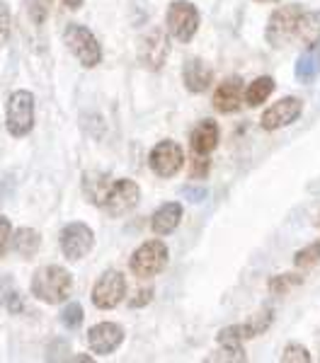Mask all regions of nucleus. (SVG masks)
Returning a JSON list of instances; mask_svg holds the SVG:
<instances>
[{"mask_svg":"<svg viewBox=\"0 0 320 363\" xmlns=\"http://www.w3.org/2000/svg\"><path fill=\"white\" fill-rule=\"evenodd\" d=\"M32 296L49 306H58V303L68 301L73 294V277L58 264H46L37 269L32 277Z\"/></svg>","mask_w":320,"mask_h":363,"instance_id":"nucleus-1","label":"nucleus"},{"mask_svg":"<svg viewBox=\"0 0 320 363\" xmlns=\"http://www.w3.org/2000/svg\"><path fill=\"white\" fill-rule=\"evenodd\" d=\"M170 262V250L162 240H148L141 247L133 250L131 259H129V269L133 272V277L138 279H153L158 277L162 269Z\"/></svg>","mask_w":320,"mask_h":363,"instance_id":"nucleus-2","label":"nucleus"},{"mask_svg":"<svg viewBox=\"0 0 320 363\" xmlns=\"http://www.w3.org/2000/svg\"><path fill=\"white\" fill-rule=\"evenodd\" d=\"M63 42H66L68 51L83 63L85 68H95L102 61V46L97 42V37L87 27L71 22L63 32Z\"/></svg>","mask_w":320,"mask_h":363,"instance_id":"nucleus-3","label":"nucleus"},{"mask_svg":"<svg viewBox=\"0 0 320 363\" xmlns=\"http://www.w3.org/2000/svg\"><path fill=\"white\" fill-rule=\"evenodd\" d=\"M165 25L172 39H177L180 44H189L199 32V10L189 0H175L167 8Z\"/></svg>","mask_w":320,"mask_h":363,"instance_id":"nucleus-4","label":"nucleus"},{"mask_svg":"<svg viewBox=\"0 0 320 363\" xmlns=\"http://www.w3.org/2000/svg\"><path fill=\"white\" fill-rule=\"evenodd\" d=\"M10 136L22 138L34 126V95L29 90H15L8 99V116H5Z\"/></svg>","mask_w":320,"mask_h":363,"instance_id":"nucleus-5","label":"nucleus"},{"mask_svg":"<svg viewBox=\"0 0 320 363\" xmlns=\"http://www.w3.org/2000/svg\"><path fill=\"white\" fill-rule=\"evenodd\" d=\"M138 199H141V186L133 179H116L109 184L107 194L102 199V211L109 216V218H119V216L129 213V211L136 208Z\"/></svg>","mask_w":320,"mask_h":363,"instance_id":"nucleus-6","label":"nucleus"},{"mask_svg":"<svg viewBox=\"0 0 320 363\" xmlns=\"http://www.w3.org/2000/svg\"><path fill=\"white\" fill-rule=\"evenodd\" d=\"M270 327H272V308H265V310H260V313H255L250 320L243 322V325L224 327V330L219 332V344L221 347H241L245 339L265 335Z\"/></svg>","mask_w":320,"mask_h":363,"instance_id":"nucleus-7","label":"nucleus"},{"mask_svg":"<svg viewBox=\"0 0 320 363\" xmlns=\"http://www.w3.org/2000/svg\"><path fill=\"white\" fill-rule=\"evenodd\" d=\"M301 13H304L301 5H282V8H277L270 15V22H267V42L272 46H287L289 42H294L296 22H299Z\"/></svg>","mask_w":320,"mask_h":363,"instance_id":"nucleus-8","label":"nucleus"},{"mask_svg":"<svg viewBox=\"0 0 320 363\" xmlns=\"http://www.w3.org/2000/svg\"><path fill=\"white\" fill-rule=\"evenodd\" d=\"M148 165L153 169L155 177H160V179L175 177L184 165V153H182V148H180V143H175L170 138L155 143L148 155Z\"/></svg>","mask_w":320,"mask_h":363,"instance_id":"nucleus-9","label":"nucleus"},{"mask_svg":"<svg viewBox=\"0 0 320 363\" xmlns=\"http://www.w3.org/2000/svg\"><path fill=\"white\" fill-rule=\"evenodd\" d=\"M126 298V279L121 272H104L92 286V303L97 310H112Z\"/></svg>","mask_w":320,"mask_h":363,"instance_id":"nucleus-10","label":"nucleus"},{"mask_svg":"<svg viewBox=\"0 0 320 363\" xmlns=\"http://www.w3.org/2000/svg\"><path fill=\"white\" fill-rule=\"evenodd\" d=\"M61 252L68 262H78L90 255L92 245H95V235H92L90 225L85 223H68L61 230Z\"/></svg>","mask_w":320,"mask_h":363,"instance_id":"nucleus-11","label":"nucleus"},{"mask_svg":"<svg viewBox=\"0 0 320 363\" xmlns=\"http://www.w3.org/2000/svg\"><path fill=\"white\" fill-rule=\"evenodd\" d=\"M170 56V39L162 29H150L138 44V61L148 70H160Z\"/></svg>","mask_w":320,"mask_h":363,"instance_id":"nucleus-12","label":"nucleus"},{"mask_svg":"<svg viewBox=\"0 0 320 363\" xmlns=\"http://www.w3.org/2000/svg\"><path fill=\"white\" fill-rule=\"evenodd\" d=\"M301 112H304V102H301L299 97H284L272 104V107L265 109V114H262V119H260V126L265 128V131H277V128L294 124L301 116Z\"/></svg>","mask_w":320,"mask_h":363,"instance_id":"nucleus-13","label":"nucleus"},{"mask_svg":"<svg viewBox=\"0 0 320 363\" xmlns=\"http://www.w3.org/2000/svg\"><path fill=\"white\" fill-rule=\"evenodd\" d=\"M121 342H124V330L116 322H97L87 330V344L100 356L114 354L121 347Z\"/></svg>","mask_w":320,"mask_h":363,"instance_id":"nucleus-14","label":"nucleus"},{"mask_svg":"<svg viewBox=\"0 0 320 363\" xmlns=\"http://www.w3.org/2000/svg\"><path fill=\"white\" fill-rule=\"evenodd\" d=\"M182 213H184L182 203H177V201L162 203V206L155 208V213L150 216V230L158 238L170 235V233L177 230L180 223H182Z\"/></svg>","mask_w":320,"mask_h":363,"instance_id":"nucleus-15","label":"nucleus"},{"mask_svg":"<svg viewBox=\"0 0 320 363\" xmlns=\"http://www.w3.org/2000/svg\"><path fill=\"white\" fill-rule=\"evenodd\" d=\"M182 80H184V87L194 95L199 92H206L209 87L214 83V70L209 68V63H204L202 58H189L182 68Z\"/></svg>","mask_w":320,"mask_h":363,"instance_id":"nucleus-16","label":"nucleus"},{"mask_svg":"<svg viewBox=\"0 0 320 363\" xmlns=\"http://www.w3.org/2000/svg\"><path fill=\"white\" fill-rule=\"evenodd\" d=\"M243 102V85L241 78H228L224 83H219L216 92H214V109L221 114H233L238 112Z\"/></svg>","mask_w":320,"mask_h":363,"instance_id":"nucleus-17","label":"nucleus"},{"mask_svg":"<svg viewBox=\"0 0 320 363\" xmlns=\"http://www.w3.org/2000/svg\"><path fill=\"white\" fill-rule=\"evenodd\" d=\"M189 145L194 150V155H209L211 150H216L219 145V124L211 119H204L194 126L189 136Z\"/></svg>","mask_w":320,"mask_h":363,"instance_id":"nucleus-18","label":"nucleus"},{"mask_svg":"<svg viewBox=\"0 0 320 363\" xmlns=\"http://www.w3.org/2000/svg\"><path fill=\"white\" fill-rule=\"evenodd\" d=\"M294 39L299 44H304L306 49L308 46L320 44V10H304V13L299 15Z\"/></svg>","mask_w":320,"mask_h":363,"instance_id":"nucleus-19","label":"nucleus"},{"mask_svg":"<svg viewBox=\"0 0 320 363\" xmlns=\"http://www.w3.org/2000/svg\"><path fill=\"white\" fill-rule=\"evenodd\" d=\"M294 75L299 83H313L320 75V46H308V49L296 58V68Z\"/></svg>","mask_w":320,"mask_h":363,"instance_id":"nucleus-20","label":"nucleus"},{"mask_svg":"<svg viewBox=\"0 0 320 363\" xmlns=\"http://www.w3.org/2000/svg\"><path fill=\"white\" fill-rule=\"evenodd\" d=\"M39 245H42V238L34 228H20V230L13 233V250L22 259H34V255L39 252Z\"/></svg>","mask_w":320,"mask_h":363,"instance_id":"nucleus-21","label":"nucleus"},{"mask_svg":"<svg viewBox=\"0 0 320 363\" xmlns=\"http://www.w3.org/2000/svg\"><path fill=\"white\" fill-rule=\"evenodd\" d=\"M275 92V80L270 78V75H262V78L253 80V83L248 85L245 90V102L250 107H260V104H265L270 95Z\"/></svg>","mask_w":320,"mask_h":363,"instance_id":"nucleus-22","label":"nucleus"},{"mask_svg":"<svg viewBox=\"0 0 320 363\" xmlns=\"http://www.w3.org/2000/svg\"><path fill=\"white\" fill-rule=\"evenodd\" d=\"M109 184H112V182L107 179V174H87V177L83 179V189H85L87 199H90L92 203H97V206L102 203Z\"/></svg>","mask_w":320,"mask_h":363,"instance_id":"nucleus-23","label":"nucleus"},{"mask_svg":"<svg viewBox=\"0 0 320 363\" xmlns=\"http://www.w3.org/2000/svg\"><path fill=\"white\" fill-rule=\"evenodd\" d=\"M279 361H282V363H311L313 356H311V351L304 347V344L291 342V344L284 347L282 359H279Z\"/></svg>","mask_w":320,"mask_h":363,"instance_id":"nucleus-24","label":"nucleus"},{"mask_svg":"<svg viewBox=\"0 0 320 363\" xmlns=\"http://www.w3.org/2000/svg\"><path fill=\"white\" fill-rule=\"evenodd\" d=\"M301 281L304 279H301L299 274H279V277H275L270 281V291L277 296H284V294H289L291 289H296Z\"/></svg>","mask_w":320,"mask_h":363,"instance_id":"nucleus-25","label":"nucleus"},{"mask_svg":"<svg viewBox=\"0 0 320 363\" xmlns=\"http://www.w3.org/2000/svg\"><path fill=\"white\" fill-rule=\"evenodd\" d=\"M83 320H85V310H83L80 303H68V306L63 308L61 322L68 327V330H75V327H80V325H83Z\"/></svg>","mask_w":320,"mask_h":363,"instance_id":"nucleus-26","label":"nucleus"},{"mask_svg":"<svg viewBox=\"0 0 320 363\" xmlns=\"http://www.w3.org/2000/svg\"><path fill=\"white\" fill-rule=\"evenodd\" d=\"M318 262H320V242H311L308 247L296 252V257H294V264L301 269L313 267V264H318Z\"/></svg>","mask_w":320,"mask_h":363,"instance_id":"nucleus-27","label":"nucleus"},{"mask_svg":"<svg viewBox=\"0 0 320 363\" xmlns=\"http://www.w3.org/2000/svg\"><path fill=\"white\" fill-rule=\"evenodd\" d=\"M10 245H13V223H10V218L0 216V257H5Z\"/></svg>","mask_w":320,"mask_h":363,"instance_id":"nucleus-28","label":"nucleus"},{"mask_svg":"<svg viewBox=\"0 0 320 363\" xmlns=\"http://www.w3.org/2000/svg\"><path fill=\"white\" fill-rule=\"evenodd\" d=\"M49 3L51 0H32V5H29V15L37 25H42L46 15H49Z\"/></svg>","mask_w":320,"mask_h":363,"instance_id":"nucleus-29","label":"nucleus"},{"mask_svg":"<svg viewBox=\"0 0 320 363\" xmlns=\"http://www.w3.org/2000/svg\"><path fill=\"white\" fill-rule=\"evenodd\" d=\"M245 361V351H243V347H221V354L219 356H211L209 361Z\"/></svg>","mask_w":320,"mask_h":363,"instance_id":"nucleus-30","label":"nucleus"},{"mask_svg":"<svg viewBox=\"0 0 320 363\" xmlns=\"http://www.w3.org/2000/svg\"><path fill=\"white\" fill-rule=\"evenodd\" d=\"M10 37V8L0 0V46Z\"/></svg>","mask_w":320,"mask_h":363,"instance_id":"nucleus-31","label":"nucleus"},{"mask_svg":"<svg viewBox=\"0 0 320 363\" xmlns=\"http://www.w3.org/2000/svg\"><path fill=\"white\" fill-rule=\"evenodd\" d=\"M209 169V157L206 155H194V162H192V179H204Z\"/></svg>","mask_w":320,"mask_h":363,"instance_id":"nucleus-32","label":"nucleus"},{"mask_svg":"<svg viewBox=\"0 0 320 363\" xmlns=\"http://www.w3.org/2000/svg\"><path fill=\"white\" fill-rule=\"evenodd\" d=\"M150 298H153V289H143V291H138L136 298H131L129 306L131 308H143V306H148V303H150Z\"/></svg>","mask_w":320,"mask_h":363,"instance_id":"nucleus-33","label":"nucleus"},{"mask_svg":"<svg viewBox=\"0 0 320 363\" xmlns=\"http://www.w3.org/2000/svg\"><path fill=\"white\" fill-rule=\"evenodd\" d=\"M83 3H85V0H63V5H66L68 10H78V8H83Z\"/></svg>","mask_w":320,"mask_h":363,"instance_id":"nucleus-34","label":"nucleus"},{"mask_svg":"<svg viewBox=\"0 0 320 363\" xmlns=\"http://www.w3.org/2000/svg\"><path fill=\"white\" fill-rule=\"evenodd\" d=\"M258 3H277V0H258Z\"/></svg>","mask_w":320,"mask_h":363,"instance_id":"nucleus-35","label":"nucleus"},{"mask_svg":"<svg viewBox=\"0 0 320 363\" xmlns=\"http://www.w3.org/2000/svg\"><path fill=\"white\" fill-rule=\"evenodd\" d=\"M316 225L320 228V213H318V220H316Z\"/></svg>","mask_w":320,"mask_h":363,"instance_id":"nucleus-36","label":"nucleus"}]
</instances>
